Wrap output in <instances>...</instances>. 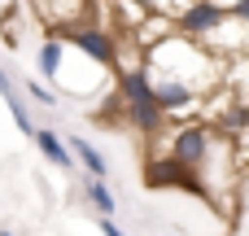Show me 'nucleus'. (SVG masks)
<instances>
[{"label": "nucleus", "mask_w": 249, "mask_h": 236, "mask_svg": "<svg viewBox=\"0 0 249 236\" xmlns=\"http://www.w3.org/2000/svg\"><path fill=\"white\" fill-rule=\"evenodd\" d=\"M118 96H123L127 123H131L140 136H162V127H166V109L158 105V88H153V70H149V66L118 74Z\"/></svg>", "instance_id": "1"}, {"label": "nucleus", "mask_w": 249, "mask_h": 236, "mask_svg": "<svg viewBox=\"0 0 249 236\" xmlns=\"http://www.w3.org/2000/svg\"><path fill=\"white\" fill-rule=\"evenodd\" d=\"M219 140H223L219 127H210V123H184V127L171 131V158L184 162L188 171H201V166L214 158Z\"/></svg>", "instance_id": "2"}, {"label": "nucleus", "mask_w": 249, "mask_h": 236, "mask_svg": "<svg viewBox=\"0 0 249 236\" xmlns=\"http://www.w3.org/2000/svg\"><path fill=\"white\" fill-rule=\"evenodd\" d=\"M57 35L66 44H74L92 66H105V70H118V35L114 31H101L92 22H79V26H57Z\"/></svg>", "instance_id": "3"}, {"label": "nucleus", "mask_w": 249, "mask_h": 236, "mask_svg": "<svg viewBox=\"0 0 249 236\" xmlns=\"http://www.w3.org/2000/svg\"><path fill=\"white\" fill-rule=\"evenodd\" d=\"M228 18H232V13H228V4H219V0H184L179 13H175V35H188V39H201V44H206Z\"/></svg>", "instance_id": "4"}, {"label": "nucleus", "mask_w": 249, "mask_h": 236, "mask_svg": "<svg viewBox=\"0 0 249 236\" xmlns=\"http://www.w3.org/2000/svg\"><path fill=\"white\" fill-rule=\"evenodd\" d=\"M153 88H158V105L166 109V118L193 114L197 101H201V92H197L193 83H184V79H153Z\"/></svg>", "instance_id": "5"}, {"label": "nucleus", "mask_w": 249, "mask_h": 236, "mask_svg": "<svg viewBox=\"0 0 249 236\" xmlns=\"http://www.w3.org/2000/svg\"><path fill=\"white\" fill-rule=\"evenodd\" d=\"M31 140H35V149L44 153V162H48V166H57V171H74V162H79V158H74L70 140H61L53 127H39Z\"/></svg>", "instance_id": "6"}, {"label": "nucleus", "mask_w": 249, "mask_h": 236, "mask_svg": "<svg viewBox=\"0 0 249 236\" xmlns=\"http://www.w3.org/2000/svg\"><path fill=\"white\" fill-rule=\"evenodd\" d=\"M35 70H39L48 83L61 79V70H66V39H61V35H48V39L39 44V53H35Z\"/></svg>", "instance_id": "7"}, {"label": "nucleus", "mask_w": 249, "mask_h": 236, "mask_svg": "<svg viewBox=\"0 0 249 236\" xmlns=\"http://www.w3.org/2000/svg\"><path fill=\"white\" fill-rule=\"evenodd\" d=\"M70 149H74V158H79V166L92 175V180H105L109 175V158L88 140V136H70Z\"/></svg>", "instance_id": "8"}, {"label": "nucleus", "mask_w": 249, "mask_h": 236, "mask_svg": "<svg viewBox=\"0 0 249 236\" xmlns=\"http://www.w3.org/2000/svg\"><path fill=\"white\" fill-rule=\"evenodd\" d=\"M88 201H92V206H96V215H105V219H114V210H118V201H114L109 184H105V180H92V175H88Z\"/></svg>", "instance_id": "9"}, {"label": "nucleus", "mask_w": 249, "mask_h": 236, "mask_svg": "<svg viewBox=\"0 0 249 236\" xmlns=\"http://www.w3.org/2000/svg\"><path fill=\"white\" fill-rule=\"evenodd\" d=\"M22 92H26L31 101H39V105H48V109H57V105H61V101H57V92H53L48 83H39V79H31V74L22 79Z\"/></svg>", "instance_id": "10"}, {"label": "nucleus", "mask_w": 249, "mask_h": 236, "mask_svg": "<svg viewBox=\"0 0 249 236\" xmlns=\"http://www.w3.org/2000/svg\"><path fill=\"white\" fill-rule=\"evenodd\" d=\"M0 101H4V105H13V101H22V92H18V83L9 79V70H4V66H0Z\"/></svg>", "instance_id": "11"}, {"label": "nucleus", "mask_w": 249, "mask_h": 236, "mask_svg": "<svg viewBox=\"0 0 249 236\" xmlns=\"http://www.w3.org/2000/svg\"><path fill=\"white\" fill-rule=\"evenodd\" d=\"M228 13H232L236 22H245V26H249V0H228Z\"/></svg>", "instance_id": "12"}, {"label": "nucleus", "mask_w": 249, "mask_h": 236, "mask_svg": "<svg viewBox=\"0 0 249 236\" xmlns=\"http://www.w3.org/2000/svg\"><path fill=\"white\" fill-rule=\"evenodd\" d=\"M101 236H127V232H123L114 219H105V215H101Z\"/></svg>", "instance_id": "13"}, {"label": "nucleus", "mask_w": 249, "mask_h": 236, "mask_svg": "<svg viewBox=\"0 0 249 236\" xmlns=\"http://www.w3.org/2000/svg\"><path fill=\"white\" fill-rule=\"evenodd\" d=\"M0 236H18V232H0Z\"/></svg>", "instance_id": "14"}]
</instances>
